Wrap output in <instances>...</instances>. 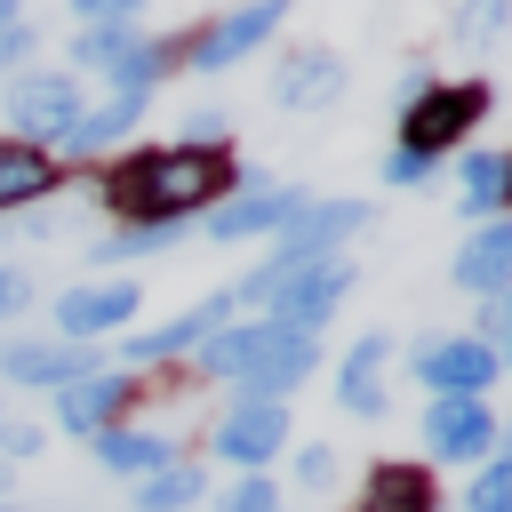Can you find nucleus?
<instances>
[{"label": "nucleus", "instance_id": "6", "mask_svg": "<svg viewBox=\"0 0 512 512\" xmlns=\"http://www.w3.org/2000/svg\"><path fill=\"white\" fill-rule=\"evenodd\" d=\"M168 40H144V32H128V24H96L88 40H80V64H96L104 80H112V96H144L160 72H168Z\"/></svg>", "mask_w": 512, "mask_h": 512}, {"label": "nucleus", "instance_id": "33", "mask_svg": "<svg viewBox=\"0 0 512 512\" xmlns=\"http://www.w3.org/2000/svg\"><path fill=\"white\" fill-rule=\"evenodd\" d=\"M296 480H304V488H328V480H336V456H328V448H296Z\"/></svg>", "mask_w": 512, "mask_h": 512}, {"label": "nucleus", "instance_id": "24", "mask_svg": "<svg viewBox=\"0 0 512 512\" xmlns=\"http://www.w3.org/2000/svg\"><path fill=\"white\" fill-rule=\"evenodd\" d=\"M456 200H464V216H496V208L512 200V184H504V152H464Z\"/></svg>", "mask_w": 512, "mask_h": 512}, {"label": "nucleus", "instance_id": "32", "mask_svg": "<svg viewBox=\"0 0 512 512\" xmlns=\"http://www.w3.org/2000/svg\"><path fill=\"white\" fill-rule=\"evenodd\" d=\"M32 304V272H16V264H0V320H16Z\"/></svg>", "mask_w": 512, "mask_h": 512}, {"label": "nucleus", "instance_id": "4", "mask_svg": "<svg viewBox=\"0 0 512 512\" xmlns=\"http://www.w3.org/2000/svg\"><path fill=\"white\" fill-rule=\"evenodd\" d=\"M80 112H88V96H80V80L72 72H16L8 80V120L24 128V144H64L72 128H80Z\"/></svg>", "mask_w": 512, "mask_h": 512}, {"label": "nucleus", "instance_id": "26", "mask_svg": "<svg viewBox=\"0 0 512 512\" xmlns=\"http://www.w3.org/2000/svg\"><path fill=\"white\" fill-rule=\"evenodd\" d=\"M504 24H512V0H464V8H456V24H448V32H456V40H464V48H488V40H496V32H504Z\"/></svg>", "mask_w": 512, "mask_h": 512}, {"label": "nucleus", "instance_id": "2", "mask_svg": "<svg viewBox=\"0 0 512 512\" xmlns=\"http://www.w3.org/2000/svg\"><path fill=\"white\" fill-rule=\"evenodd\" d=\"M320 368V344L280 328V320H224L208 344H200V376L216 384H240V400H280Z\"/></svg>", "mask_w": 512, "mask_h": 512}, {"label": "nucleus", "instance_id": "36", "mask_svg": "<svg viewBox=\"0 0 512 512\" xmlns=\"http://www.w3.org/2000/svg\"><path fill=\"white\" fill-rule=\"evenodd\" d=\"M0 24H16V0H0Z\"/></svg>", "mask_w": 512, "mask_h": 512}, {"label": "nucleus", "instance_id": "17", "mask_svg": "<svg viewBox=\"0 0 512 512\" xmlns=\"http://www.w3.org/2000/svg\"><path fill=\"white\" fill-rule=\"evenodd\" d=\"M304 200H312V192H240V200H216V208H208V232H216V240L288 232V216H296Z\"/></svg>", "mask_w": 512, "mask_h": 512}, {"label": "nucleus", "instance_id": "12", "mask_svg": "<svg viewBox=\"0 0 512 512\" xmlns=\"http://www.w3.org/2000/svg\"><path fill=\"white\" fill-rule=\"evenodd\" d=\"M240 304H232V288H216V296H200V304H184L176 320H160V328H136L128 336V360H176V352H200L224 320H232Z\"/></svg>", "mask_w": 512, "mask_h": 512}, {"label": "nucleus", "instance_id": "3", "mask_svg": "<svg viewBox=\"0 0 512 512\" xmlns=\"http://www.w3.org/2000/svg\"><path fill=\"white\" fill-rule=\"evenodd\" d=\"M480 120H488V80H424V88L408 96V112H400V144L424 152V160H440V152L464 144Z\"/></svg>", "mask_w": 512, "mask_h": 512}, {"label": "nucleus", "instance_id": "15", "mask_svg": "<svg viewBox=\"0 0 512 512\" xmlns=\"http://www.w3.org/2000/svg\"><path fill=\"white\" fill-rule=\"evenodd\" d=\"M384 368H392V336L368 328V336L344 352V368H336V400H344V416H384Z\"/></svg>", "mask_w": 512, "mask_h": 512}, {"label": "nucleus", "instance_id": "7", "mask_svg": "<svg viewBox=\"0 0 512 512\" xmlns=\"http://www.w3.org/2000/svg\"><path fill=\"white\" fill-rule=\"evenodd\" d=\"M416 384H432V400H480L496 384V344H480V336H424L416 344Z\"/></svg>", "mask_w": 512, "mask_h": 512}, {"label": "nucleus", "instance_id": "9", "mask_svg": "<svg viewBox=\"0 0 512 512\" xmlns=\"http://www.w3.org/2000/svg\"><path fill=\"white\" fill-rule=\"evenodd\" d=\"M360 224H368V200H304V208L288 216V232H280L272 256H288V264L304 272V264L336 256V240H352Z\"/></svg>", "mask_w": 512, "mask_h": 512}, {"label": "nucleus", "instance_id": "28", "mask_svg": "<svg viewBox=\"0 0 512 512\" xmlns=\"http://www.w3.org/2000/svg\"><path fill=\"white\" fill-rule=\"evenodd\" d=\"M192 224H128V232H112L104 240V256H152V248H168V240H184Z\"/></svg>", "mask_w": 512, "mask_h": 512}, {"label": "nucleus", "instance_id": "38", "mask_svg": "<svg viewBox=\"0 0 512 512\" xmlns=\"http://www.w3.org/2000/svg\"><path fill=\"white\" fill-rule=\"evenodd\" d=\"M0 512H16V504H0Z\"/></svg>", "mask_w": 512, "mask_h": 512}, {"label": "nucleus", "instance_id": "16", "mask_svg": "<svg viewBox=\"0 0 512 512\" xmlns=\"http://www.w3.org/2000/svg\"><path fill=\"white\" fill-rule=\"evenodd\" d=\"M128 392H136L128 376L96 368V376H80V384H64V392H56V424H64V432H88V440H96V432H104V424H112V416L128 408Z\"/></svg>", "mask_w": 512, "mask_h": 512}, {"label": "nucleus", "instance_id": "13", "mask_svg": "<svg viewBox=\"0 0 512 512\" xmlns=\"http://www.w3.org/2000/svg\"><path fill=\"white\" fill-rule=\"evenodd\" d=\"M496 440H504V432H496L488 400H432V408H424V448L448 456V464H472V456H488Z\"/></svg>", "mask_w": 512, "mask_h": 512}, {"label": "nucleus", "instance_id": "29", "mask_svg": "<svg viewBox=\"0 0 512 512\" xmlns=\"http://www.w3.org/2000/svg\"><path fill=\"white\" fill-rule=\"evenodd\" d=\"M224 512H280V488H272L264 472H248V480L224 496Z\"/></svg>", "mask_w": 512, "mask_h": 512}, {"label": "nucleus", "instance_id": "39", "mask_svg": "<svg viewBox=\"0 0 512 512\" xmlns=\"http://www.w3.org/2000/svg\"><path fill=\"white\" fill-rule=\"evenodd\" d=\"M504 352H512V344H504Z\"/></svg>", "mask_w": 512, "mask_h": 512}, {"label": "nucleus", "instance_id": "20", "mask_svg": "<svg viewBox=\"0 0 512 512\" xmlns=\"http://www.w3.org/2000/svg\"><path fill=\"white\" fill-rule=\"evenodd\" d=\"M56 192V152H40V144H0V216H16V208H32V200H48Z\"/></svg>", "mask_w": 512, "mask_h": 512}, {"label": "nucleus", "instance_id": "18", "mask_svg": "<svg viewBox=\"0 0 512 512\" xmlns=\"http://www.w3.org/2000/svg\"><path fill=\"white\" fill-rule=\"evenodd\" d=\"M448 272H456V288H472V296H504V288H512V216H504V224H480Z\"/></svg>", "mask_w": 512, "mask_h": 512}, {"label": "nucleus", "instance_id": "22", "mask_svg": "<svg viewBox=\"0 0 512 512\" xmlns=\"http://www.w3.org/2000/svg\"><path fill=\"white\" fill-rule=\"evenodd\" d=\"M96 464H104V472H120V480H152L160 464H176V448H168L160 432H128V424H104V432H96Z\"/></svg>", "mask_w": 512, "mask_h": 512}, {"label": "nucleus", "instance_id": "34", "mask_svg": "<svg viewBox=\"0 0 512 512\" xmlns=\"http://www.w3.org/2000/svg\"><path fill=\"white\" fill-rule=\"evenodd\" d=\"M24 56H32V24L16 16V24H0V72H8V64H24Z\"/></svg>", "mask_w": 512, "mask_h": 512}, {"label": "nucleus", "instance_id": "30", "mask_svg": "<svg viewBox=\"0 0 512 512\" xmlns=\"http://www.w3.org/2000/svg\"><path fill=\"white\" fill-rule=\"evenodd\" d=\"M424 176H432V160H424V152H408V144H392V152H384V184H424Z\"/></svg>", "mask_w": 512, "mask_h": 512}, {"label": "nucleus", "instance_id": "27", "mask_svg": "<svg viewBox=\"0 0 512 512\" xmlns=\"http://www.w3.org/2000/svg\"><path fill=\"white\" fill-rule=\"evenodd\" d=\"M464 512H512V456H488V464H480Z\"/></svg>", "mask_w": 512, "mask_h": 512}, {"label": "nucleus", "instance_id": "31", "mask_svg": "<svg viewBox=\"0 0 512 512\" xmlns=\"http://www.w3.org/2000/svg\"><path fill=\"white\" fill-rule=\"evenodd\" d=\"M136 8H144V0H72V16H80L88 32H96V24H128Z\"/></svg>", "mask_w": 512, "mask_h": 512}, {"label": "nucleus", "instance_id": "5", "mask_svg": "<svg viewBox=\"0 0 512 512\" xmlns=\"http://www.w3.org/2000/svg\"><path fill=\"white\" fill-rule=\"evenodd\" d=\"M280 16H288V0H240V8H224L216 24H200V32L184 40L192 72H232V64H248V56L280 32Z\"/></svg>", "mask_w": 512, "mask_h": 512}, {"label": "nucleus", "instance_id": "21", "mask_svg": "<svg viewBox=\"0 0 512 512\" xmlns=\"http://www.w3.org/2000/svg\"><path fill=\"white\" fill-rule=\"evenodd\" d=\"M360 512H440V488L424 464H376L360 488Z\"/></svg>", "mask_w": 512, "mask_h": 512}, {"label": "nucleus", "instance_id": "8", "mask_svg": "<svg viewBox=\"0 0 512 512\" xmlns=\"http://www.w3.org/2000/svg\"><path fill=\"white\" fill-rule=\"evenodd\" d=\"M344 288H352V256H320V264H304L272 304H264V320H280V328H296V336H312L336 304H344Z\"/></svg>", "mask_w": 512, "mask_h": 512}, {"label": "nucleus", "instance_id": "35", "mask_svg": "<svg viewBox=\"0 0 512 512\" xmlns=\"http://www.w3.org/2000/svg\"><path fill=\"white\" fill-rule=\"evenodd\" d=\"M480 344H512V288L488 296V336H480Z\"/></svg>", "mask_w": 512, "mask_h": 512}, {"label": "nucleus", "instance_id": "10", "mask_svg": "<svg viewBox=\"0 0 512 512\" xmlns=\"http://www.w3.org/2000/svg\"><path fill=\"white\" fill-rule=\"evenodd\" d=\"M280 448H288V408L280 400H232V416L216 424V456L240 464V472H264Z\"/></svg>", "mask_w": 512, "mask_h": 512}, {"label": "nucleus", "instance_id": "37", "mask_svg": "<svg viewBox=\"0 0 512 512\" xmlns=\"http://www.w3.org/2000/svg\"><path fill=\"white\" fill-rule=\"evenodd\" d=\"M504 184H512V160H504Z\"/></svg>", "mask_w": 512, "mask_h": 512}, {"label": "nucleus", "instance_id": "1", "mask_svg": "<svg viewBox=\"0 0 512 512\" xmlns=\"http://www.w3.org/2000/svg\"><path fill=\"white\" fill-rule=\"evenodd\" d=\"M232 192V160L208 144H168V152H136L104 176V200L144 216V224H192L200 208H216Z\"/></svg>", "mask_w": 512, "mask_h": 512}, {"label": "nucleus", "instance_id": "23", "mask_svg": "<svg viewBox=\"0 0 512 512\" xmlns=\"http://www.w3.org/2000/svg\"><path fill=\"white\" fill-rule=\"evenodd\" d=\"M200 496H208L200 464H160L152 480H136V512H192Z\"/></svg>", "mask_w": 512, "mask_h": 512}, {"label": "nucleus", "instance_id": "19", "mask_svg": "<svg viewBox=\"0 0 512 512\" xmlns=\"http://www.w3.org/2000/svg\"><path fill=\"white\" fill-rule=\"evenodd\" d=\"M272 96H280V104H336V96H344V64H336L328 48H296V56H280Z\"/></svg>", "mask_w": 512, "mask_h": 512}, {"label": "nucleus", "instance_id": "14", "mask_svg": "<svg viewBox=\"0 0 512 512\" xmlns=\"http://www.w3.org/2000/svg\"><path fill=\"white\" fill-rule=\"evenodd\" d=\"M0 376L8 384H48V392H64V384H80V376H96V352L88 344H0Z\"/></svg>", "mask_w": 512, "mask_h": 512}, {"label": "nucleus", "instance_id": "11", "mask_svg": "<svg viewBox=\"0 0 512 512\" xmlns=\"http://www.w3.org/2000/svg\"><path fill=\"white\" fill-rule=\"evenodd\" d=\"M120 320H136V280H88V288H64L56 296V336L64 344H96Z\"/></svg>", "mask_w": 512, "mask_h": 512}, {"label": "nucleus", "instance_id": "25", "mask_svg": "<svg viewBox=\"0 0 512 512\" xmlns=\"http://www.w3.org/2000/svg\"><path fill=\"white\" fill-rule=\"evenodd\" d=\"M136 112H144V96H104L96 112H80V128L64 136V152H96V144H112L120 128H136Z\"/></svg>", "mask_w": 512, "mask_h": 512}]
</instances>
